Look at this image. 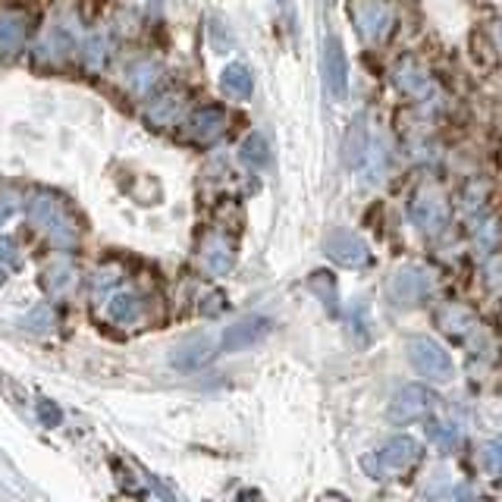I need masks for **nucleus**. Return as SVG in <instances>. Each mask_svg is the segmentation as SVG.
<instances>
[{"instance_id":"nucleus-1","label":"nucleus","mask_w":502,"mask_h":502,"mask_svg":"<svg viewBox=\"0 0 502 502\" xmlns=\"http://www.w3.org/2000/svg\"><path fill=\"white\" fill-rule=\"evenodd\" d=\"M25 217H29L32 227H35L53 248L79 246V223L60 195L47 192V188L35 192L29 198V205H25Z\"/></svg>"},{"instance_id":"nucleus-2","label":"nucleus","mask_w":502,"mask_h":502,"mask_svg":"<svg viewBox=\"0 0 502 502\" xmlns=\"http://www.w3.org/2000/svg\"><path fill=\"white\" fill-rule=\"evenodd\" d=\"M409 358L420 374H424L427 380H433V383H446V380H452V374H456V364H452L449 352H446L439 343H433V339H427V336L411 339Z\"/></svg>"},{"instance_id":"nucleus-3","label":"nucleus","mask_w":502,"mask_h":502,"mask_svg":"<svg viewBox=\"0 0 502 502\" xmlns=\"http://www.w3.org/2000/svg\"><path fill=\"white\" fill-rule=\"evenodd\" d=\"M433 392L427 390L424 383H405L402 390L392 396L390 409H386V418L390 424H415V420L427 418L433 411Z\"/></svg>"},{"instance_id":"nucleus-4","label":"nucleus","mask_w":502,"mask_h":502,"mask_svg":"<svg viewBox=\"0 0 502 502\" xmlns=\"http://www.w3.org/2000/svg\"><path fill=\"white\" fill-rule=\"evenodd\" d=\"M72 53H76V35L60 23L47 25L35 42V63L38 66H51V70H57V66H63Z\"/></svg>"},{"instance_id":"nucleus-5","label":"nucleus","mask_w":502,"mask_h":502,"mask_svg":"<svg viewBox=\"0 0 502 502\" xmlns=\"http://www.w3.org/2000/svg\"><path fill=\"white\" fill-rule=\"evenodd\" d=\"M148 317H151V304H148V298L141 293H117L111 295V302H107V321L113 323V327H123V330H139L148 323Z\"/></svg>"},{"instance_id":"nucleus-6","label":"nucleus","mask_w":502,"mask_h":502,"mask_svg":"<svg viewBox=\"0 0 502 502\" xmlns=\"http://www.w3.org/2000/svg\"><path fill=\"white\" fill-rule=\"evenodd\" d=\"M323 251L333 257L339 267H349V270L368 267L371 264L368 246H364L355 233H349V229H336V233H330L327 242H323Z\"/></svg>"},{"instance_id":"nucleus-7","label":"nucleus","mask_w":502,"mask_h":502,"mask_svg":"<svg viewBox=\"0 0 502 502\" xmlns=\"http://www.w3.org/2000/svg\"><path fill=\"white\" fill-rule=\"evenodd\" d=\"M433 276L420 267H402L390 283V298L396 304H418L430 295Z\"/></svg>"},{"instance_id":"nucleus-8","label":"nucleus","mask_w":502,"mask_h":502,"mask_svg":"<svg viewBox=\"0 0 502 502\" xmlns=\"http://www.w3.org/2000/svg\"><path fill=\"white\" fill-rule=\"evenodd\" d=\"M32 35V13L25 10H4L0 13V57L10 60L25 47Z\"/></svg>"},{"instance_id":"nucleus-9","label":"nucleus","mask_w":502,"mask_h":502,"mask_svg":"<svg viewBox=\"0 0 502 502\" xmlns=\"http://www.w3.org/2000/svg\"><path fill=\"white\" fill-rule=\"evenodd\" d=\"M274 330V321L264 314H251V317H242V321H236L233 327L223 330V339L220 345L227 352H242V349H251L255 343H261L264 336Z\"/></svg>"},{"instance_id":"nucleus-10","label":"nucleus","mask_w":502,"mask_h":502,"mask_svg":"<svg viewBox=\"0 0 502 502\" xmlns=\"http://www.w3.org/2000/svg\"><path fill=\"white\" fill-rule=\"evenodd\" d=\"M42 286L51 298H70L79 286V270L70 257H53L42 270Z\"/></svg>"},{"instance_id":"nucleus-11","label":"nucleus","mask_w":502,"mask_h":502,"mask_svg":"<svg viewBox=\"0 0 502 502\" xmlns=\"http://www.w3.org/2000/svg\"><path fill=\"white\" fill-rule=\"evenodd\" d=\"M437 323H439V330H443L446 336L461 339V343H468L471 336L480 333L474 311L465 308V304H456V302H452V304H443V308L437 311Z\"/></svg>"},{"instance_id":"nucleus-12","label":"nucleus","mask_w":502,"mask_h":502,"mask_svg":"<svg viewBox=\"0 0 502 502\" xmlns=\"http://www.w3.org/2000/svg\"><path fill=\"white\" fill-rule=\"evenodd\" d=\"M424 449L415 437H392L390 443L380 449V465H386L390 471H411L418 465Z\"/></svg>"},{"instance_id":"nucleus-13","label":"nucleus","mask_w":502,"mask_h":502,"mask_svg":"<svg viewBox=\"0 0 502 502\" xmlns=\"http://www.w3.org/2000/svg\"><path fill=\"white\" fill-rule=\"evenodd\" d=\"M210 355H214V345H210L208 339H188L179 349H173L169 364H173L176 371H182V374H192V371L205 368L210 362Z\"/></svg>"},{"instance_id":"nucleus-14","label":"nucleus","mask_w":502,"mask_h":502,"mask_svg":"<svg viewBox=\"0 0 502 502\" xmlns=\"http://www.w3.org/2000/svg\"><path fill=\"white\" fill-rule=\"evenodd\" d=\"M323 72H327V85L333 92V98H343L349 72H345V57H343L339 38H327V47H323Z\"/></svg>"},{"instance_id":"nucleus-15","label":"nucleus","mask_w":502,"mask_h":502,"mask_svg":"<svg viewBox=\"0 0 502 502\" xmlns=\"http://www.w3.org/2000/svg\"><path fill=\"white\" fill-rule=\"evenodd\" d=\"M201 264L214 276L229 274V267H233V248L227 246L223 236H208L205 246H201Z\"/></svg>"},{"instance_id":"nucleus-16","label":"nucleus","mask_w":502,"mask_h":502,"mask_svg":"<svg viewBox=\"0 0 502 502\" xmlns=\"http://www.w3.org/2000/svg\"><path fill=\"white\" fill-rule=\"evenodd\" d=\"M411 220L418 223L424 233H437L446 223V208L439 198H420L415 208H411Z\"/></svg>"},{"instance_id":"nucleus-17","label":"nucleus","mask_w":502,"mask_h":502,"mask_svg":"<svg viewBox=\"0 0 502 502\" xmlns=\"http://www.w3.org/2000/svg\"><path fill=\"white\" fill-rule=\"evenodd\" d=\"M182 113V101L176 94H160L151 107H148V123L154 126H173Z\"/></svg>"},{"instance_id":"nucleus-18","label":"nucleus","mask_w":502,"mask_h":502,"mask_svg":"<svg viewBox=\"0 0 502 502\" xmlns=\"http://www.w3.org/2000/svg\"><path fill=\"white\" fill-rule=\"evenodd\" d=\"M308 289L327 304L330 314H339V295H336V280L327 274V270H317V274L308 276Z\"/></svg>"},{"instance_id":"nucleus-19","label":"nucleus","mask_w":502,"mask_h":502,"mask_svg":"<svg viewBox=\"0 0 502 502\" xmlns=\"http://www.w3.org/2000/svg\"><path fill=\"white\" fill-rule=\"evenodd\" d=\"M120 280H123L120 267H101V270H94V276H92V302L94 304L107 302L113 289L120 286Z\"/></svg>"},{"instance_id":"nucleus-20","label":"nucleus","mask_w":502,"mask_h":502,"mask_svg":"<svg viewBox=\"0 0 502 502\" xmlns=\"http://www.w3.org/2000/svg\"><path fill=\"white\" fill-rule=\"evenodd\" d=\"M23 327L29 330V333H38V336L53 333V327H57V311H53L51 304H38V308H32L29 314H25Z\"/></svg>"},{"instance_id":"nucleus-21","label":"nucleus","mask_w":502,"mask_h":502,"mask_svg":"<svg viewBox=\"0 0 502 502\" xmlns=\"http://www.w3.org/2000/svg\"><path fill=\"white\" fill-rule=\"evenodd\" d=\"M220 126H223L220 111H201L198 117L192 120V132L198 135V139H214V135L220 132Z\"/></svg>"},{"instance_id":"nucleus-22","label":"nucleus","mask_w":502,"mask_h":502,"mask_svg":"<svg viewBox=\"0 0 502 502\" xmlns=\"http://www.w3.org/2000/svg\"><path fill=\"white\" fill-rule=\"evenodd\" d=\"M223 88H227L229 94H236V98H246V94L251 92L248 72L242 70V66H229V70L223 72Z\"/></svg>"},{"instance_id":"nucleus-23","label":"nucleus","mask_w":502,"mask_h":502,"mask_svg":"<svg viewBox=\"0 0 502 502\" xmlns=\"http://www.w3.org/2000/svg\"><path fill=\"white\" fill-rule=\"evenodd\" d=\"M82 60H85L88 70H104V63H107V42H104V38H101V35L88 38V44L82 51Z\"/></svg>"},{"instance_id":"nucleus-24","label":"nucleus","mask_w":502,"mask_h":502,"mask_svg":"<svg viewBox=\"0 0 502 502\" xmlns=\"http://www.w3.org/2000/svg\"><path fill=\"white\" fill-rule=\"evenodd\" d=\"M427 437H430L443 452L456 449V443H459V433L452 430V427H446L443 420H433V424H427Z\"/></svg>"},{"instance_id":"nucleus-25","label":"nucleus","mask_w":502,"mask_h":502,"mask_svg":"<svg viewBox=\"0 0 502 502\" xmlns=\"http://www.w3.org/2000/svg\"><path fill=\"white\" fill-rule=\"evenodd\" d=\"M427 502H471L465 487L456 484H443V487H430V499Z\"/></svg>"},{"instance_id":"nucleus-26","label":"nucleus","mask_w":502,"mask_h":502,"mask_svg":"<svg viewBox=\"0 0 502 502\" xmlns=\"http://www.w3.org/2000/svg\"><path fill=\"white\" fill-rule=\"evenodd\" d=\"M0 264L10 270L23 267V251H19L16 239H10V236H0Z\"/></svg>"},{"instance_id":"nucleus-27","label":"nucleus","mask_w":502,"mask_h":502,"mask_svg":"<svg viewBox=\"0 0 502 502\" xmlns=\"http://www.w3.org/2000/svg\"><path fill=\"white\" fill-rule=\"evenodd\" d=\"M38 420H42L44 427H60L63 424V411H60L57 402H51V399H38Z\"/></svg>"},{"instance_id":"nucleus-28","label":"nucleus","mask_w":502,"mask_h":502,"mask_svg":"<svg viewBox=\"0 0 502 502\" xmlns=\"http://www.w3.org/2000/svg\"><path fill=\"white\" fill-rule=\"evenodd\" d=\"M242 158H246L248 164H255V167H264V164H267V148H264V141L257 139V135H255V139L246 141V148H242Z\"/></svg>"},{"instance_id":"nucleus-29","label":"nucleus","mask_w":502,"mask_h":502,"mask_svg":"<svg viewBox=\"0 0 502 502\" xmlns=\"http://www.w3.org/2000/svg\"><path fill=\"white\" fill-rule=\"evenodd\" d=\"M19 205H23V198H19L13 188H4V192H0V223L10 220V217L19 210Z\"/></svg>"},{"instance_id":"nucleus-30","label":"nucleus","mask_w":502,"mask_h":502,"mask_svg":"<svg viewBox=\"0 0 502 502\" xmlns=\"http://www.w3.org/2000/svg\"><path fill=\"white\" fill-rule=\"evenodd\" d=\"M223 308H227V298H223L220 293H210V298H205V304H201V311H205L208 317L220 314Z\"/></svg>"},{"instance_id":"nucleus-31","label":"nucleus","mask_w":502,"mask_h":502,"mask_svg":"<svg viewBox=\"0 0 502 502\" xmlns=\"http://www.w3.org/2000/svg\"><path fill=\"white\" fill-rule=\"evenodd\" d=\"M151 487H154V493H158V497H160V499H164V502H179V499H176V497H173V490H169V487H167V484H160V480H158V478H151Z\"/></svg>"},{"instance_id":"nucleus-32","label":"nucleus","mask_w":502,"mask_h":502,"mask_svg":"<svg viewBox=\"0 0 502 502\" xmlns=\"http://www.w3.org/2000/svg\"><path fill=\"white\" fill-rule=\"evenodd\" d=\"M236 502H267L261 497V490H255V487H248V490H242L239 497H236Z\"/></svg>"},{"instance_id":"nucleus-33","label":"nucleus","mask_w":502,"mask_h":502,"mask_svg":"<svg viewBox=\"0 0 502 502\" xmlns=\"http://www.w3.org/2000/svg\"><path fill=\"white\" fill-rule=\"evenodd\" d=\"M493 449H497V456H499V461H502V437L497 439V443H493Z\"/></svg>"},{"instance_id":"nucleus-34","label":"nucleus","mask_w":502,"mask_h":502,"mask_svg":"<svg viewBox=\"0 0 502 502\" xmlns=\"http://www.w3.org/2000/svg\"><path fill=\"white\" fill-rule=\"evenodd\" d=\"M0 267H4V264H0ZM4 280H6V276H4V270H0V286H4Z\"/></svg>"},{"instance_id":"nucleus-35","label":"nucleus","mask_w":502,"mask_h":502,"mask_svg":"<svg viewBox=\"0 0 502 502\" xmlns=\"http://www.w3.org/2000/svg\"><path fill=\"white\" fill-rule=\"evenodd\" d=\"M336 502H345V499H336Z\"/></svg>"},{"instance_id":"nucleus-36","label":"nucleus","mask_w":502,"mask_h":502,"mask_svg":"<svg viewBox=\"0 0 502 502\" xmlns=\"http://www.w3.org/2000/svg\"><path fill=\"white\" fill-rule=\"evenodd\" d=\"M280 4H283V0H280Z\"/></svg>"}]
</instances>
